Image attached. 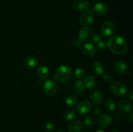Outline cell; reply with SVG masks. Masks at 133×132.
Wrapping results in <instances>:
<instances>
[{
  "mask_svg": "<svg viewBox=\"0 0 133 132\" xmlns=\"http://www.w3.org/2000/svg\"><path fill=\"white\" fill-rule=\"evenodd\" d=\"M107 47L112 53L115 54L122 55L127 50V45L125 41L119 35H114L108 40Z\"/></svg>",
  "mask_w": 133,
  "mask_h": 132,
  "instance_id": "cell-1",
  "label": "cell"
},
{
  "mask_svg": "<svg viewBox=\"0 0 133 132\" xmlns=\"http://www.w3.org/2000/svg\"><path fill=\"white\" fill-rule=\"evenodd\" d=\"M71 75V69L69 66L61 65L56 69L53 73V76L57 82L64 83L70 80Z\"/></svg>",
  "mask_w": 133,
  "mask_h": 132,
  "instance_id": "cell-2",
  "label": "cell"
},
{
  "mask_svg": "<svg viewBox=\"0 0 133 132\" xmlns=\"http://www.w3.org/2000/svg\"><path fill=\"white\" fill-rule=\"evenodd\" d=\"M43 89L47 96L52 97L58 91V85L55 80L49 79L44 82Z\"/></svg>",
  "mask_w": 133,
  "mask_h": 132,
  "instance_id": "cell-3",
  "label": "cell"
},
{
  "mask_svg": "<svg viewBox=\"0 0 133 132\" xmlns=\"http://www.w3.org/2000/svg\"><path fill=\"white\" fill-rule=\"evenodd\" d=\"M94 20V14L93 12L89 9L84 10L79 17L80 24L85 27L92 24Z\"/></svg>",
  "mask_w": 133,
  "mask_h": 132,
  "instance_id": "cell-4",
  "label": "cell"
},
{
  "mask_svg": "<svg viewBox=\"0 0 133 132\" xmlns=\"http://www.w3.org/2000/svg\"><path fill=\"white\" fill-rule=\"evenodd\" d=\"M94 35V30L90 27H84L80 30L79 32V38L83 43H87L92 40Z\"/></svg>",
  "mask_w": 133,
  "mask_h": 132,
  "instance_id": "cell-5",
  "label": "cell"
},
{
  "mask_svg": "<svg viewBox=\"0 0 133 132\" xmlns=\"http://www.w3.org/2000/svg\"><path fill=\"white\" fill-rule=\"evenodd\" d=\"M110 90L116 95L122 96L124 95L127 92V87L123 83L116 82L111 84Z\"/></svg>",
  "mask_w": 133,
  "mask_h": 132,
  "instance_id": "cell-6",
  "label": "cell"
},
{
  "mask_svg": "<svg viewBox=\"0 0 133 132\" xmlns=\"http://www.w3.org/2000/svg\"><path fill=\"white\" fill-rule=\"evenodd\" d=\"M92 108V104L90 102L87 100H81L77 105L74 109L81 115H84L89 112Z\"/></svg>",
  "mask_w": 133,
  "mask_h": 132,
  "instance_id": "cell-7",
  "label": "cell"
},
{
  "mask_svg": "<svg viewBox=\"0 0 133 132\" xmlns=\"http://www.w3.org/2000/svg\"><path fill=\"white\" fill-rule=\"evenodd\" d=\"M114 31V26L112 22L106 21L101 26V33L105 37L108 38L111 36Z\"/></svg>",
  "mask_w": 133,
  "mask_h": 132,
  "instance_id": "cell-8",
  "label": "cell"
},
{
  "mask_svg": "<svg viewBox=\"0 0 133 132\" xmlns=\"http://www.w3.org/2000/svg\"><path fill=\"white\" fill-rule=\"evenodd\" d=\"M108 10L107 5L102 3H97L93 7V13L99 16H103L107 14Z\"/></svg>",
  "mask_w": 133,
  "mask_h": 132,
  "instance_id": "cell-9",
  "label": "cell"
},
{
  "mask_svg": "<svg viewBox=\"0 0 133 132\" xmlns=\"http://www.w3.org/2000/svg\"><path fill=\"white\" fill-rule=\"evenodd\" d=\"M90 3L87 0H75L72 3V8L76 11H81L88 9Z\"/></svg>",
  "mask_w": 133,
  "mask_h": 132,
  "instance_id": "cell-10",
  "label": "cell"
},
{
  "mask_svg": "<svg viewBox=\"0 0 133 132\" xmlns=\"http://www.w3.org/2000/svg\"><path fill=\"white\" fill-rule=\"evenodd\" d=\"M112 118L111 115L107 113L101 115L98 119V125L101 128H105L109 126L111 123Z\"/></svg>",
  "mask_w": 133,
  "mask_h": 132,
  "instance_id": "cell-11",
  "label": "cell"
},
{
  "mask_svg": "<svg viewBox=\"0 0 133 132\" xmlns=\"http://www.w3.org/2000/svg\"><path fill=\"white\" fill-rule=\"evenodd\" d=\"M118 108L123 113H130L132 109V103L127 100H122L118 102Z\"/></svg>",
  "mask_w": 133,
  "mask_h": 132,
  "instance_id": "cell-12",
  "label": "cell"
},
{
  "mask_svg": "<svg viewBox=\"0 0 133 132\" xmlns=\"http://www.w3.org/2000/svg\"><path fill=\"white\" fill-rule=\"evenodd\" d=\"M83 52L85 56L92 57L96 54V47L92 43H86L83 46Z\"/></svg>",
  "mask_w": 133,
  "mask_h": 132,
  "instance_id": "cell-13",
  "label": "cell"
},
{
  "mask_svg": "<svg viewBox=\"0 0 133 132\" xmlns=\"http://www.w3.org/2000/svg\"><path fill=\"white\" fill-rule=\"evenodd\" d=\"M90 98L92 102L96 104H99L102 102L103 99L102 93L97 89H94L91 92L90 94Z\"/></svg>",
  "mask_w": 133,
  "mask_h": 132,
  "instance_id": "cell-14",
  "label": "cell"
},
{
  "mask_svg": "<svg viewBox=\"0 0 133 132\" xmlns=\"http://www.w3.org/2000/svg\"><path fill=\"white\" fill-rule=\"evenodd\" d=\"M91 70L96 76H102L104 72V66L101 62H94L91 66Z\"/></svg>",
  "mask_w": 133,
  "mask_h": 132,
  "instance_id": "cell-15",
  "label": "cell"
},
{
  "mask_svg": "<svg viewBox=\"0 0 133 132\" xmlns=\"http://www.w3.org/2000/svg\"><path fill=\"white\" fill-rule=\"evenodd\" d=\"M84 126L79 120H75L69 125V132H81L83 130Z\"/></svg>",
  "mask_w": 133,
  "mask_h": 132,
  "instance_id": "cell-16",
  "label": "cell"
},
{
  "mask_svg": "<svg viewBox=\"0 0 133 132\" xmlns=\"http://www.w3.org/2000/svg\"><path fill=\"white\" fill-rule=\"evenodd\" d=\"M83 84H84V87L88 89H93L96 86V84H97V80H96V78L94 76H89L84 79V80L83 81Z\"/></svg>",
  "mask_w": 133,
  "mask_h": 132,
  "instance_id": "cell-17",
  "label": "cell"
},
{
  "mask_svg": "<svg viewBox=\"0 0 133 132\" xmlns=\"http://www.w3.org/2000/svg\"><path fill=\"white\" fill-rule=\"evenodd\" d=\"M114 69L118 73H125L127 71V65L123 61H118L114 64Z\"/></svg>",
  "mask_w": 133,
  "mask_h": 132,
  "instance_id": "cell-18",
  "label": "cell"
},
{
  "mask_svg": "<svg viewBox=\"0 0 133 132\" xmlns=\"http://www.w3.org/2000/svg\"><path fill=\"white\" fill-rule=\"evenodd\" d=\"M37 76L41 79H46L49 76V69L45 66H40L38 67L36 71Z\"/></svg>",
  "mask_w": 133,
  "mask_h": 132,
  "instance_id": "cell-19",
  "label": "cell"
},
{
  "mask_svg": "<svg viewBox=\"0 0 133 132\" xmlns=\"http://www.w3.org/2000/svg\"><path fill=\"white\" fill-rule=\"evenodd\" d=\"M74 86V89L77 94H81L84 92L85 87H84V84H83V81H82L81 80H78L75 81Z\"/></svg>",
  "mask_w": 133,
  "mask_h": 132,
  "instance_id": "cell-20",
  "label": "cell"
},
{
  "mask_svg": "<svg viewBox=\"0 0 133 132\" xmlns=\"http://www.w3.org/2000/svg\"><path fill=\"white\" fill-rule=\"evenodd\" d=\"M25 63L28 67H35L38 63V60L34 56H29L25 59Z\"/></svg>",
  "mask_w": 133,
  "mask_h": 132,
  "instance_id": "cell-21",
  "label": "cell"
},
{
  "mask_svg": "<svg viewBox=\"0 0 133 132\" xmlns=\"http://www.w3.org/2000/svg\"><path fill=\"white\" fill-rule=\"evenodd\" d=\"M64 101L68 106H74L77 102V98L74 94H68L65 97Z\"/></svg>",
  "mask_w": 133,
  "mask_h": 132,
  "instance_id": "cell-22",
  "label": "cell"
},
{
  "mask_svg": "<svg viewBox=\"0 0 133 132\" xmlns=\"http://www.w3.org/2000/svg\"><path fill=\"white\" fill-rule=\"evenodd\" d=\"M105 107L109 111H114L116 109V104L111 98H109L105 102Z\"/></svg>",
  "mask_w": 133,
  "mask_h": 132,
  "instance_id": "cell-23",
  "label": "cell"
},
{
  "mask_svg": "<svg viewBox=\"0 0 133 132\" xmlns=\"http://www.w3.org/2000/svg\"><path fill=\"white\" fill-rule=\"evenodd\" d=\"M86 72L84 71V69L83 68H77L75 69V72H74V76L75 78L79 79V80H81L82 78H84V76H85Z\"/></svg>",
  "mask_w": 133,
  "mask_h": 132,
  "instance_id": "cell-24",
  "label": "cell"
},
{
  "mask_svg": "<svg viewBox=\"0 0 133 132\" xmlns=\"http://www.w3.org/2000/svg\"><path fill=\"white\" fill-rule=\"evenodd\" d=\"M95 124V120L94 119L93 117H92L91 116H88L84 119V126L87 128H92Z\"/></svg>",
  "mask_w": 133,
  "mask_h": 132,
  "instance_id": "cell-25",
  "label": "cell"
},
{
  "mask_svg": "<svg viewBox=\"0 0 133 132\" xmlns=\"http://www.w3.org/2000/svg\"><path fill=\"white\" fill-rule=\"evenodd\" d=\"M76 113L74 111H72V110H70V111H67L64 113V116L65 119L68 120H72L76 117Z\"/></svg>",
  "mask_w": 133,
  "mask_h": 132,
  "instance_id": "cell-26",
  "label": "cell"
},
{
  "mask_svg": "<svg viewBox=\"0 0 133 132\" xmlns=\"http://www.w3.org/2000/svg\"><path fill=\"white\" fill-rule=\"evenodd\" d=\"M107 47V42L105 40H101V41L97 43V46H96V48L99 50H104L106 49Z\"/></svg>",
  "mask_w": 133,
  "mask_h": 132,
  "instance_id": "cell-27",
  "label": "cell"
},
{
  "mask_svg": "<svg viewBox=\"0 0 133 132\" xmlns=\"http://www.w3.org/2000/svg\"><path fill=\"white\" fill-rule=\"evenodd\" d=\"M45 128L49 132H53L54 131L55 129V126L53 124V122H48L45 123Z\"/></svg>",
  "mask_w": 133,
  "mask_h": 132,
  "instance_id": "cell-28",
  "label": "cell"
},
{
  "mask_svg": "<svg viewBox=\"0 0 133 132\" xmlns=\"http://www.w3.org/2000/svg\"><path fill=\"white\" fill-rule=\"evenodd\" d=\"M92 40L95 43L97 44V43H99V41H101L102 40V34L99 33H97L96 34H94L92 37Z\"/></svg>",
  "mask_w": 133,
  "mask_h": 132,
  "instance_id": "cell-29",
  "label": "cell"
},
{
  "mask_svg": "<svg viewBox=\"0 0 133 132\" xmlns=\"http://www.w3.org/2000/svg\"><path fill=\"white\" fill-rule=\"evenodd\" d=\"M73 45L76 47H82L83 46V42L79 38H75L73 40Z\"/></svg>",
  "mask_w": 133,
  "mask_h": 132,
  "instance_id": "cell-30",
  "label": "cell"
},
{
  "mask_svg": "<svg viewBox=\"0 0 133 132\" xmlns=\"http://www.w3.org/2000/svg\"><path fill=\"white\" fill-rule=\"evenodd\" d=\"M102 76L103 80H105L106 82H111L112 79V77L111 75L109 73H105V74L103 73V74Z\"/></svg>",
  "mask_w": 133,
  "mask_h": 132,
  "instance_id": "cell-31",
  "label": "cell"
},
{
  "mask_svg": "<svg viewBox=\"0 0 133 132\" xmlns=\"http://www.w3.org/2000/svg\"><path fill=\"white\" fill-rule=\"evenodd\" d=\"M101 113V109H100L99 107H96L92 109V115H97Z\"/></svg>",
  "mask_w": 133,
  "mask_h": 132,
  "instance_id": "cell-32",
  "label": "cell"
},
{
  "mask_svg": "<svg viewBox=\"0 0 133 132\" xmlns=\"http://www.w3.org/2000/svg\"><path fill=\"white\" fill-rule=\"evenodd\" d=\"M122 115H121L119 113H116L114 114V116H113V119L115 120H120L121 119H122Z\"/></svg>",
  "mask_w": 133,
  "mask_h": 132,
  "instance_id": "cell-33",
  "label": "cell"
},
{
  "mask_svg": "<svg viewBox=\"0 0 133 132\" xmlns=\"http://www.w3.org/2000/svg\"><path fill=\"white\" fill-rule=\"evenodd\" d=\"M128 97H129V98L130 100H131V101H132V100H133V93H132V91H131V92H130V93H129V94Z\"/></svg>",
  "mask_w": 133,
  "mask_h": 132,
  "instance_id": "cell-34",
  "label": "cell"
},
{
  "mask_svg": "<svg viewBox=\"0 0 133 132\" xmlns=\"http://www.w3.org/2000/svg\"><path fill=\"white\" fill-rule=\"evenodd\" d=\"M129 121L131 122V123L133 122V115L132 113H131L129 115Z\"/></svg>",
  "mask_w": 133,
  "mask_h": 132,
  "instance_id": "cell-35",
  "label": "cell"
},
{
  "mask_svg": "<svg viewBox=\"0 0 133 132\" xmlns=\"http://www.w3.org/2000/svg\"><path fill=\"white\" fill-rule=\"evenodd\" d=\"M95 132H106V131L104 130H103V129H99V130H97L96 131H95Z\"/></svg>",
  "mask_w": 133,
  "mask_h": 132,
  "instance_id": "cell-36",
  "label": "cell"
},
{
  "mask_svg": "<svg viewBox=\"0 0 133 132\" xmlns=\"http://www.w3.org/2000/svg\"><path fill=\"white\" fill-rule=\"evenodd\" d=\"M110 132H119V131L118 130H116V129H114V130L111 131H110Z\"/></svg>",
  "mask_w": 133,
  "mask_h": 132,
  "instance_id": "cell-37",
  "label": "cell"
},
{
  "mask_svg": "<svg viewBox=\"0 0 133 132\" xmlns=\"http://www.w3.org/2000/svg\"><path fill=\"white\" fill-rule=\"evenodd\" d=\"M83 132H90V131L88 130V129H84V131H83Z\"/></svg>",
  "mask_w": 133,
  "mask_h": 132,
  "instance_id": "cell-38",
  "label": "cell"
},
{
  "mask_svg": "<svg viewBox=\"0 0 133 132\" xmlns=\"http://www.w3.org/2000/svg\"><path fill=\"white\" fill-rule=\"evenodd\" d=\"M56 132H66V131L64 130H58V131H57Z\"/></svg>",
  "mask_w": 133,
  "mask_h": 132,
  "instance_id": "cell-39",
  "label": "cell"
},
{
  "mask_svg": "<svg viewBox=\"0 0 133 132\" xmlns=\"http://www.w3.org/2000/svg\"><path fill=\"white\" fill-rule=\"evenodd\" d=\"M94 1H100V0H94Z\"/></svg>",
  "mask_w": 133,
  "mask_h": 132,
  "instance_id": "cell-40",
  "label": "cell"
}]
</instances>
